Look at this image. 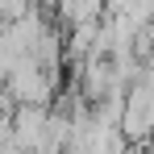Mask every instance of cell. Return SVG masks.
<instances>
[{
  "mask_svg": "<svg viewBox=\"0 0 154 154\" xmlns=\"http://www.w3.org/2000/svg\"><path fill=\"white\" fill-rule=\"evenodd\" d=\"M54 79H58V75H50L46 67H38L33 58H25L13 75L4 79V92H8L17 104H38V108H50V100H54Z\"/></svg>",
  "mask_w": 154,
  "mask_h": 154,
  "instance_id": "1",
  "label": "cell"
},
{
  "mask_svg": "<svg viewBox=\"0 0 154 154\" xmlns=\"http://www.w3.org/2000/svg\"><path fill=\"white\" fill-rule=\"evenodd\" d=\"M108 17L104 0H58V21L67 29H79V25H100Z\"/></svg>",
  "mask_w": 154,
  "mask_h": 154,
  "instance_id": "2",
  "label": "cell"
},
{
  "mask_svg": "<svg viewBox=\"0 0 154 154\" xmlns=\"http://www.w3.org/2000/svg\"><path fill=\"white\" fill-rule=\"evenodd\" d=\"M29 8H33V0H0V21L8 25V21H21Z\"/></svg>",
  "mask_w": 154,
  "mask_h": 154,
  "instance_id": "3",
  "label": "cell"
},
{
  "mask_svg": "<svg viewBox=\"0 0 154 154\" xmlns=\"http://www.w3.org/2000/svg\"><path fill=\"white\" fill-rule=\"evenodd\" d=\"M142 154H154V146H150V150H142Z\"/></svg>",
  "mask_w": 154,
  "mask_h": 154,
  "instance_id": "4",
  "label": "cell"
}]
</instances>
